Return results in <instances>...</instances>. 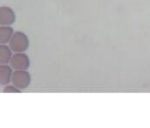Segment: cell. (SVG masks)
Instances as JSON below:
<instances>
[{
    "instance_id": "4",
    "label": "cell",
    "mask_w": 150,
    "mask_h": 128,
    "mask_svg": "<svg viewBox=\"0 0 150 128\" xmlns=\"http://www.w3.org/2000/svg\"><path fill=\"white\" fill-rule=\"evenodd\" d=\"M16 20V15L13 10L7 6H2L0 8V25H11Z\"/></svg>"
},
{
    "instance_id": "7",
    "label": "cell",
    "mask_w": 150,
    "mask_h": 128,
    "mask_svg": "<svg viewBox=\"0 0 150 128\" xmlns=\"http://www.w3.org/2000/svg\"><path fill=\"white\" fill-rule=\"evenodd\" d=\"M12 58L11 49L4 44H1L0 46V63L1 65H6L11 62Z\"/></svg>"
},
{
    "instance_id": "1",
    "label": "cell",
    "mask_w": 150,
    "mask_h": 128,
    "mask_svg": "<svg viewBox=\"0 0 150 128\" xmlns=\"http://www.w3.org/2000/svg\"><path fill=\"white\" fill-rule=\"evenodd\" d=\"M29 47V39L28 37L21 32H16L11 41H10V48L12 51L18 52H24Z\"/></svg>"
},
{
    "instance_id": "8",
    "label": "cell",
    "mask_w": 150,
    "mask_h": 128,
    "mask_svg": "<svg viewBox=\"0 0 150 128\" xmlns=\"http://www.w3.org/2000/svg\"><path fill=\"white\" fill-rule=\"evenodd\" d=\"M4 92H20V89H18L17 86H15L14 85H8V86L4 87Z\"/></svg>"
},
{
    "instance_id": "2",
    "label": "cell",
    "mask_w": 150,
    "mask_h": 128,
    "mask_svg": "<svg viewBox=\"0 0 150 128\" xmlns=\"http://www.w3.org/2000/svg\"><path fill=\"white\" fill-rule=\"evenodd\" d=\"M11 82L18 89L24 90L31 83V75L25 70H16L12 74Z\"/></svg>"
},
{
    "instance_id": "5",
    "label": "cell",
    "mask_w": 150,
    "mask_h": 128,
    "mask_svg": "<svg viewBox=\"0 0 150 128\" xmlns=\"http://www.w3.org/2000/svg\"><path fill=\"white\" fill-rule=\"evenodd\" d=\"M12 67L7 65H1L0 66V83L1 85H8L12 78Z\"/></svg>"
},
{
    "instance_id": "3",
    "label": "cell",
    "mask_w": 150,
    "mask_h": 128,
    "mask_svg": "<svg viewBox=\"0 0 150 128\" xmlns=\"http://www.w3.org/2000/svg\"><path fill=\"white\" fill-rule=\"evenodd\" d=\"M11 66L15 70H26L30 66V58L23 52H18L12 56Z\"/></svg>"
},
{
    "instance_id": "6",
    "label": "cell",
    "mask_w": 150,
    "mask_h": 128,
    "mask_svg": "<svg viewBox=\"0 0 150 128\" xmlns=\"http://www.w3.org/2000/svg\"><path fill=\"white\" fill-rule=\"evenodd\" d=\"M13 29L9 25H1L0 28V42L1 44H4L10 42L13 36Z\"/></svg>"
}]
</instances>
